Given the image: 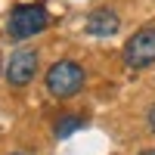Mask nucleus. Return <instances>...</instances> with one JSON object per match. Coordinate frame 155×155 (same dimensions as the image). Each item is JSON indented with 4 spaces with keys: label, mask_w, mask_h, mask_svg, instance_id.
<instances>
[{
    "label": "nucleus",
    "mask_w": 155,
    "mask_h": 155,
    "mask_svg": "<svg viewBox=\"0 0 155 155\" xmlns=\"http://www.w3.org/2000/svg\"><path fill=\"white\" fill-rule=\"evenodd\" d=\"M81 127H84V118H81V115H62V118H56L53 134H56V140H65V137H71L74 130H81Z\"/></svg>",
    "instance_id": "nucleus-6"
},
{
    "label": "nucleus",
    "mask_w": 155,
    "mask_h": 155,
    "mask_svg": "<svg viewBox=\"0 0 155 155\" xmlns=\"http://www.w3.org/2000/svg\"><path fill=\"white\" fill-rule=\"evenodd\" d=\"M50 25V12L41 3H22V6H12L9 16H6V34L12 41H28V37L41 34Z\"/></svg>",
    "instance_id": "nucleus-2"
},
{
    "label": "nucleus",
    "mask_w": 155,
    "mask_h": 155,
    "mask_svg": "<svg viewBox=\"0 0 155 155\" xmlns=\"http://www.w3.org/2000/svg\"><path fill=\"white\" fill-rule=\"evenodd\" d=\"M140 155H155V149H146V152H140Z\"/></svg>",
    "instance_id": "nucleus-8"
},
{
    "label": "nucleus",
    "mask_w": 155,
    "mask_h": 155,
    "mask_svg": "<svg viewBox=\"0 0 155 155\" xmlns=\"http://www.w3.org/2000/svg\"><path fill=\"white\" fill-rule=\"evenodd\" d=\"M84 81H87V71H84L81 62H74V59H59V62H53V65L47 68V78H44L50 96H56V99L74 96L78 90L84 87Z\"/></svg>",
    "instance_id": "nucleus-1"
},
{
    "label": "nucleus",
    "mask_w": 155,
    "mask_h": 155,
    "mask_svg": "<svg viewBox=\"0 0 155 155\" xmlns=\"http://www.w3.org/2000/svg\"><path fill=\"white\" fill-rule=\"evenodd\" d=\"M87 34H93V37H112V34H118V28H121V19H118V12L115 9H93L87 16Z\"/></svg>",
    "instance_id": "nucleus-5"
},
{
    "label": "nucleus",
    "mask_w": 155,
    "mask_h": 155,
    "mask_svg": "<svg viewBox=\"0 0 155 155\" xmlns=\"http://www.w3.org/2000/svg\"><path fill=\"white\" fill-rule=\"evenodd\" d=\"M124 65L134 71L155 65V25L130 34V41L124 44Z\"/></svg>",
    "instance_id": "nucleus-3"
},
{
    "label": "nucleus",
    "mask_w": 155,
    "mask_h": 155,
    "mask_svg": "<svg viewBox=\"0 0 155 155\" xmlns=\"http://www.w3.org/2000/svg\"><path fill=\"white\" fill-rule=\"evenodd\" d=\"M37 74V50L34 47H22L9 56L6 62V81L12 87H28Z\"/></svg>",
    "instance_id": "nucleus-4"
},
{
    "label": "nucleus",
    "mask_w": 155,
    "mask_h": 155,
    "mask_svg": "<svg viewBox=\"0 0 155 155\" xmlns=\"http://www.w3.org/2000/svg\"><path fill=\"white\" fill-rule=\"evenodd\" d=\"M146 124H149V130L155 134V106L149 109V115H146Z\"/></svg>",
    "instance_id": "nucleus-7"
}]
</instances>
